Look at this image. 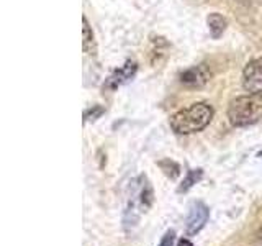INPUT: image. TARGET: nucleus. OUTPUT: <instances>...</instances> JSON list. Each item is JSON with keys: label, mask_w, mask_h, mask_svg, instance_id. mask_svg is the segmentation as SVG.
I'll return each mask as SVG.
<instances>
[{"label": "nucleus", "mask_w": 262, "mask_h": 246, "mask_svg": "<svg viewBox=\"0 0 262 246\" xmlns=\"http://www.w3.org/2000/svg\"><path fill=\"white\" fill-rule=\"evenodd\" d=\"M213 118V109L205 102L190 105L170 117V128L177 135H192L205 130Z\"/></svg>", "instance_id": "nucleus-1"}, {"label": "nucleus", "mask_w": 262, "mask_h": 246, "mask_svg": "<svg viewBox=\"0 0 262 246\" xmlns=\"http://www.w3.org/2000/svg\"><path fill=\"white\" fill-rule=\"evenodd\" d=\"M228 118L234 127H249L262 118V94L236 97L228 107Z\"/></svg>", "instance_id": "nucleus-2"}, {"label": "nucleus", "mask_w": 262, "mask_h": 246, "mask_svg": "<svg viewBox=\"0 0 262 246\" xmlns=\"http://www.w3.org/2000/svg\"><path fill=\"white\" fill-rule=\"evenodd\" d=\"M210 218V209L203 202L196 200L192 202L190 209L187 212L185 217V230L187 235H196L200 230L207 225V221Z\"/></svg>", "instance_id": "nucleus-3"}, {"label": "nucleus", "mask_w": 262, "mask_h": 246, "mask_svg": "<svg viewBox=\"0 0 262 246\" xmlns=\"http://www.w3.org/2000/svg\"><path fill=\"white\" fill-rule=\"evenodd\" d=\"M243 86L248 92H262V57H257L244 68Z\"/></svg>", "instance_id": "nucleus-4"}, {"label": "nucleus", "mask_w": 262, "mask_h": 246, "mask_svg": "<svg viewBox=\"0 0 262 246\" xmlns=\"http://www.w3.org/2000/svg\"><path fill=\"white\" fill-rule=\"evenodd\" d=\"M135 72H136V64L135 63H131L128 61L123 68H120L118 71H115L112 76L108 77V82H106V87H110V89H117L118 86H121L123 82H126L129 80L131 77L135 76Z\"/></svg>", "instance_id": "nucleus-5"}, {"label": "nucleus", "mask_w": 262, "mask_h": 246, "mask_svg": "<svg viewBox=\"0 0 262 246\" xmlns=\"http://www.w3.org/2000/svg\"><path fill=\"white\" fill-rule=\"evenodd\" d=\"M180 80H182L185 86L202 87L205 82L208 80V72L205 71L202 66H199V68H190V69H187L182 76H180Z\"/></svg>", "instance_id": "nucleus-6"}, {"label": "nucleus", "mask_w": 262, "mask_h": 246, "mask_svg": "<svg viewBox=\"0 0 262 246\" xmlns=\"http://www.w3.org/2000/svg\"><path fill=\"white\" fill-rule=\"evenodd\" d=\"M208 28H210V33L213 38H220L223 35V31L226 30V18L225 16H221L220 13H211L208 16Z\"/></svg>", "instance_id": "nucleus-7"}, {"label": "nucleus", "mask_w": 262, "mask_h": 246, "mask_svg": "<svg viewBox=\"0 0 262 246\" xmlns=\"http://www.w3.org/2000/svg\"><path fill=\"white\" fill-rule=\"evenodd\" d=\"M202 176H203V171L202 169H192V171H188V174L185 176L182 186L179 187V192H187L188 189L193 187L196 182H199V180L202 179Z\"/></svg>", "instance_id": "nucleus-8"}, {"label": "nucleus", "mask_w": 262, "mask_h": 246, "mask_svg": "<svg viewBox=\"0 0 262 246\" xmlns=\"http://www.w3.org/2000/svg\"><path fill=\"white\" fill-rule=\"evenodd\" d=\"M82 23H84V51H89L90 43H94V35H92V30H90L85 16L82 18Z\"/></svg>", "instance_id": "nucleus-9"}, {"label": "nucleus", "mask_w": 262, "mask_h": 246, "mask_svg": "<svg viewBox=\"0 0 262 246\" xmlns=\"http://www.w3.org/2000/svg\"><path fill=\"white\" fill-rule=\"evenodd\" d=\"M174 243H176V232L174 230H169V232L162 236L159 246H176Z\"/></svg>", "instance_id": "nucleus-10"}, {"label": "nucleus", "mask_w": 262, "mask_h": 246, "mask_svg": "<svg viewBox=\"0 0 262 246\" xmlns=\"http://www.w3.org/2000/svg\"><path fill=\"white\" fill-rule=\"evenodd\" d=\"M176 246H193L190 240H187V238H182V240H179Z\"/></svg>", "instance_id": "nucleus-11"}, {"label": "nucleus", "mask_w": 262, "mask_h": 246, "mask_svg": "<svg viewBox=\"0 0 262 246\" xmlns=\"http://www.w3.org/2000/svg\"><path fill=\"white\" fill-rule=\"evenodd\" d=\"M237 2H243V4H248V2H251V0H237Z\"/></svg>", "instance_id": "nucleus-12"}]
</instances>
